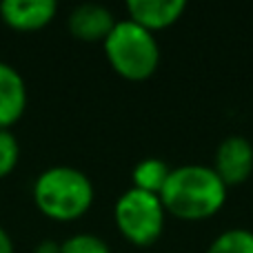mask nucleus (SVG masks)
<instances>
[{
    "instance_id": "obj_1",
    "label": "nucleus",
    "mask_w": 253,
    "mask_h": 253,
    "mask_svg": "<svg viewBox=\"0 0 253 253\" xmlns=\"http://www.w3.org/2000/svg\"><path fill=\"white\" fill-rule=\"evenodd\" d=\"M227 184L211 167L184 165L171 169L160 191L165 211L180 220H205L215 215L227 202Z\"/></svg>"
},
{
    "instance_id": "obj_2",
    "label": "nucleus",
    "mask_w": 253,
    "mask_h": 253,
    "mask_svg": "<svg viewBox=\"0 0 253 253\" xmlns=\"http://www.w3.org/2000/svg\"><path fill=\"white\" fill-rule=\"evenodd\" d=\"M34 200L47 218L71 222L89 211L93 202V184L80 169L51 167L36 178Z\"/></svg>"
},
{
    "instance_id": "obj_3",
    "label": "nucleus",
    "mask_w": 253,
    "mask_h": 253,
    "mask_svg": "<svg viewBox=\"0 0 253 253\" xmlns=\"http://www.w3.org/2000/svg\"><path fill=\"white\" fill-rule=\"evenodd\" d=\"M105 53L109 65L126 80H147L160 65V47L151 31L133 20H116L111 34L105 38Z\"/></svg>"
},
{
    "instance_id": "obj_4",
    "label": "nucleus",
    "mask_w": 253,
    "mask_h": 253,
    "mask_svg": "<svg viewBox=\"0 0 253 253\" xmlns=\"http://www.w3.org/2000/svg\"><path fill=\"white\" fill-rule=\"evenodd\" d=\"M114 218L126 240L138 247H149L162 236L167 211L160 196L131 187L118 198Z\"/></svg>"
},
{
    "instance_id": "obj_5",
    "label": "nucleus",
    "mask_w": 253,
    "mask_h": 253,
    "mask_svg": "<svg viewBox=\"0 0 253 253\" xmlns=\"http://www.w3.org/2000/svg\"><path fill=\"white\" fill-rule=\"evenodd\" d=\"M227 187L242 184L253 175V144L245 135H229L215 149L213 167Z\"/></svg>"
},
{
    "instance_id": "obj_6",
    "label": "nucleus",
    "mask_w": 253,
    "mask_h": 253,
    "mask_svg": "<svg viewBox=\"0 0 253 253\" xmlns=\"http://www.w3.org/2000/svg\"><path fill=\"white\" fill-rule=\"evenodd\" d=\"M58 4L53 0H4L0 4V16L9 27L20 31L42 29L53 20Z\"/></svg>"
},
{
    "instance_id": "obj_7",
    "label": "nucleus",
    "mask_w": 253,
    "mask_h": 253,
    "mask_svg": "<svg viewBox=\"0 0 253 253\" xmlns=\"http://www.w3.org/2000/svg\"><path fill=\"white\" fill-rule=\"evenodd\" d=\"M126 11H129V20L153 34L178 22L180 16L187 11V2L184 0H129Z\"/></svg>"
},
{
    "instance_id": "obj_8",
    "label": "nucleus",
    "mask_w": 253,
    "mask_h": 253,
    "mask_svg": "<svg viewBox=\"0 0 253 253\" xmlns=\"http://www.w3.org/2000/svg\"><path fill=\"white\" fill-rule=\"evenodd\" d=\"M114 25V13L96 2L78 4L69 13V31L74 34V38L84 40V42H100V40L105 42Z\"/></svg>"
},
{
    "instance_id": "obj_9",
    "label": "nucleus",
    "mask_w": 253,
    "mask_h": 253,
    "mask_svg": "<svg viewBox=\"0 0 253 253\" xmlns=\"http://www.w3.org/2000/svg\"><path fill=\"white\" fill-rule=\"evenodd\" d=\"M27 107V87L22 76L7 62H0V129H9Z\"/></svg>"
},
{
    "instance_id": "obj_10",
    "label": "nucleus",
    "mask_w": 253,
    "mask_h": 253,
    "mask_svg": "<svg viewBox=\"0 0 253 253\" xmlns=\"http://www.w3.org/2000/svg\"><path fill=\"white\" fill-rule=\"evenodd\" d=\"M171 173V167L167 165L160 158H144L131 171V178H133V189L147 193H156L160 196L162 187L167 184V178Z\"/></svg>"
},
{
    "instance_id": "obj_11",
    "label": "nucleus",
    "mask_w": 253,
    "mask_h": 253,
    "mask_svg": "<svg viewBox=\"0 0 253 253\" xmlns=\"http://www.w3.org/2000/svg\"><path fill=\"white\" fill-rule=\"evenodd\" d=\"M207 253H253V231L227 229L211 242Z\"/></svg>"
},
{
    "instance_id": "obj_12",
    "label": "nucleus",
    "mask_w": 253,
    "mask_h": 253,
    "mask_svg": "<svg viewBox=\"0 0 253 253\" xmlns=\"http://www.w3.org/2000/svg\"><path fill=\"white\" fill-rule=\"evenodd\" d=\"M60 253H111V249L102 238L91 233H78L62 242Z\"/></svg>"
},
{
    "instance_id": "obj_13",
    "label": "nucleus",
    "mask_w": 253,
    "mask_h": 253,
    "mask_svg": "<svg viewBox=\"0 0 253 253\" xmlns=\"http://www.w3.org/2000/svg\"><path fill=\"white\" fill-rule=\"evenodd\" d=\"M18 140L9 129H0V178L9 175L18 165Z\"/></svg>"
},
{
    "instance_id": "obj_14",
    "label": "nucleus",
    "mask_w": 253,
    "mask_h": 253,
    "mask_svg": "<svg viewBox=\"0 0 253 253\" xmlns=\"http://www.w3.org/2000/svg\"><path fill=\"white\" fill-rule=\"evenodd\" d=\"M0 253H13V242L2 227H0Z\"/></svg>"
},
{
    "instance_id": "obj_15",
    "label": "nucleus",
    "mask_w": 253,
    "mask_h": 253,
    "mask_svg": "<svg viewBox=\"0 0 253 253\" xmlns=\"http://www.w3.org/2000/svg\"><path fill=\"white\" fill-rule=\"evenodd\" d=\"M36 253H60V245L53 240H44L38 245V249H36Z\"/></svg>"
}]
</instances>
